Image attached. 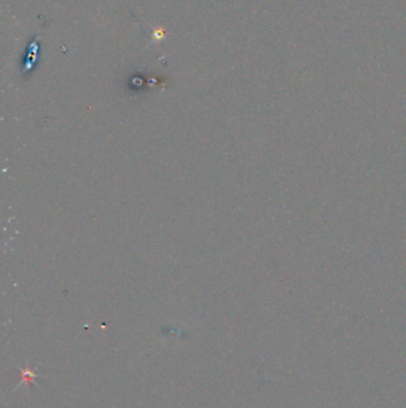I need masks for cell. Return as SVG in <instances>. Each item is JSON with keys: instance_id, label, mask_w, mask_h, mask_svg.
Listing matches in <instances>:
<instances>
[{"instance_id": "6da1fadb", "label": "cell", "mask_w": 406, "mask_h": 408, "mask_svg": "<svg viewBox=\"0 0 406 408\" xmlns=\"http://www.w3.org/2000/svg\"><path fill=\"white\" fill-rule=\"evenodd\" d=\"M166 38V30L162 28L155 29L153 32V41L151 42H161L162 39Z\"/></svg>"}]
</instances>
